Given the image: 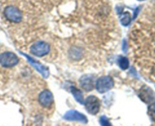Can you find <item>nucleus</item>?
I'll return each mask as SVG.
<instances>
[{"instance_id": "1", "label": "nucleus", "mask_w": 155, "mask_h": 126, "mask_svg": "<svg viewBox=\"0 0 155 126\" xmlns=\"http://www.w3.org/2000/svg\"><path fill=\"white\" fill-rule=\"evenodd\" d=\"M114 87V81L111 77L104 76L98 78L96 82V89L99 93H104Z\"/></svg>"}, {"instance_id": "2", "label": "nucleus", "mask_w": 155, "mask_h": 126, "mask_svg": "<svg viewBox=\"0 0 155 126\" xmlns=\"http://www.w3.org/2000/svg\"><path fill=\"white\" fill-rule=\"evenodd\" d=\"M50 47L47 43L44 41H39L31 47V53L37 57H42L48 54Z\"/></svg>"}, {"instance_id": "3", "label": "nucleus", "mask_w": 155, "mask_h": 126, "mask_svg": "<svg viewBox=\"0 0 155 126\" xmlns=\"http://www.w3.org/2000/svg\"><path fill=\"white\" fill-rule=\"evenodd\" d=\"M4 15L8 21L14 23H19L22 20V13L16 7L9 5L4 10Z\"/></svg>"}, {"instance_id": "4", "label": "nucleus", "mask_w": 155, "mask_h": 126, "mask_svg": "<svg viewBox=\"0 0 155 126\" xmlns=\"http://www.w3.org/2000/svg\"><path fill=\"white\" fill-rule=\"evenodd\" d=\"M18 63V58L11 52H6L0 55V64L3 67L10 68L16 66Z\"/></svg>"}, {"instance_id": "5", "label": "nucleus", "mask_w": 155, "mask_h": 126, "mask_svg": "<svg viewBox=\"0 0 155 126\" xmlns=\"http://www.w3.org/2000/svg\"><path fill=\"white\" fill-rule=\"evenodd\" d=\"M84 104L85 106L86 110L87 111L88 113L91 114V115H96L99 112L101 103H100L97 97H96L95 96L91 95L87 97Z\"/></svg>"}, {"instance_id": "6", "label": "nucleus", "mask_w": 155, "mask_h": 126, "mask_svg": "<svg viewBox=\"0 0 155 126\" xmlns=\"http://www.w3.org/2000/svg\"><path fill=\"white\" fill-rule=\"evenodd\" d=\"M21 53L22 55H24V56H25V57L27 58V59H28V62H30L31 64V66H34V68H35L36 69H37V71H38L41 74V75H43V77H44V78H47L49 77V75H50V72H49V70L48 69H47V68L45 67L44 66H43L41 63H40V62H37V61L35 60L34 59H33L32 57H31L30 56H28V55L25 54V53H21V52H20Z\"/></svg>"}, {"instance_id": "7", "label": "nucleus", "mask_w": 155, "mask_h": 126, "mask_svg": "<svg viewBox=\"0 0 155 126\" xmlns=\"http://www.w3.org/2000/svg\"><path fill=\"white\" fill-rule=\"evenodd\" d=\"M64 119L67 121H80L81 123H87V118L85 115H83L81 112H78L76 110H69L63 116Z\"/></svg>"}, {"instance_id": "8", "label": "nucleus", "mask_w": 155, "mask_h": 126, "mask_svg": "<svg viewBox=\"0 0 155 126\" xmlns=\"http://www.w3.org/2000/svg\"><path fill=\"white\" fill-rule=\"evenodd\" d=\"M39 103L44 107H50L53 103V95L49 90H44L39 95Z\"/></svg>"}, {"instance_id": "9", "label": "nucleus", "mask_w": 155, "mask_h": 126, "mask_svg": "<svg viewBox=\"0 0 155 126\" xmlns=\"http://www.w3.org/2000/svg\"><path fill=\"white\" fill-rule=\"evenodd\" d=\"M140 99L146 103H150L154 100L155 95L150 88L147 86H143L138 93Z\"/></svg>"}, {"instance_id": "10", "label": "nucleus", "mask_w": 155, "mask_h": 126, "mask_svg": "<svg viewBox=\"0 0 155 126\" xmlns=\"http://www.w3.org/2000/svg\"><path fill=\"white\" fill-rule=\"evenodd\" d=\"M80 85L85 91H91L94 87V76L92 75H84L80 78Z\"/></svg>"}, {"instance_id": "11", "label": "nucleus", "mask_w": 155, "mask_h": 126, "mask_svg": "<svg viewBox=\"0 0 155 126\" xmlns=\"http://www.w3.org/2000/svg\"><path fill=\"white\" fill-rule=\"evenodd\" d=\"M71 92L73 94V96H74V99L78 103H81V104H84V97H83V93L81 92V90H78L75 87L72 86V87H71Z\"/></svg>"}, {"instance_id": "12", "label": "nucleus", "mask_w": 155, "mask_h": 126, "mask_svg": "<svg viewBox=\"0 0 155 126\" xmlns=\"http://www.w3.org/2000/svg\"><path fill=\"white\" fill-rule=\"evenodd\" d=\"M131 21H132V18H131V15L129 11L122 13L120 22H121V24L123 26H129Z\"/></svg>"}, {"instance_id": "13", "label": "nucleus", "mask_w": 155, "mask_h": 126, "mask_svg": "<svg viewBox=\"0 0 155 126\" xmlns=\"http://www.w3.org/2000/svg\"><path fill=\"white\" fill-rule=\"evenodd\" d=\"M119 66L123 70H126L129 67V61L125 56H120L119 59Z\"/></svg>"}, {"instance_id": "14", "label": "nucleus", "mask_w": 155, "mask_h": 126, "mask_svg": "<svg viewBox=\"0 0 155 126\" xmlns=\"http://www.w3.org/2000/svg\"><path fill=\"white\" fill-rule=\"evenodd\" d=\"M148 115L150 116V119L153 121H155V103H151L148 107Z\"/></svg>"}, {"instance_id": "15", "label": "nucleus", "mask_w": 155, "mask_h": 126, "mask_svg": "<svg viewBox=\"0 0 155 126\" xmlns=\"http://www.w3.org/2000/svg\"><path fill=\"white\" fill-rule=\"evenodd\" d=\"M100 123H101V126H112L111 123L110 122L107 117L105 116V115H103V116L101 117V118H100Z\"/></svg>"}, {"instance_id": "16", "label": "nucleus", "mask_w": 155, "mask_h": 126, "mask_svg": "<svg viewBox=\"0 0 155 126\" xmlns=\"http://www.w3.org/2000/svg\"><path fill=\"white\" fill-rule=\"evenodd\" d=\"M139 10H140V8H137L136 9H135V15H134L133 18H135L137 17V15H138V12H139Z\"/></svg>"}, {"instance_id": "17", "label": "nucleus", "mask_w": 155, "mask_h": 126, "mask_svg": "<svg viewBox=\"0 0 155 126\" xmlns=\"http://www.w3.org/2000/svg\"><path fill=\"white\" fill-rule=\"evenodd\" d=\"M126 50H127V48H126V40H124V42H123V51H124V52H126Z\"/></svg>"}, {"instance_id": "18", "label": "nucleus", "mask_w": 155, "mask_h": 126, "mask_svg": "<svg viewBox=\"0 0 155 126\" xmlns=\"http://www.w3.org/2000/svg\"><path fill=\"white\" fill-rule=\"evenodd\" d=\"M139 1H143V0H139Z\"/></svg>"}]
</instances>
